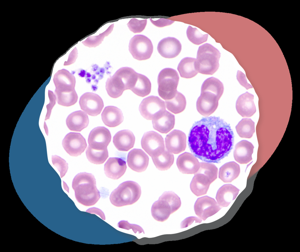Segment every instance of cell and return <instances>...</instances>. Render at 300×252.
I'll return each mask as SVG.
<instances>
[{
	"label": "cell",
	"mask_w": 300,
	"mask_h": 252,
	"mask_svg": "<svg viewBox=\"0 0 300 252\" xmlns=\"http://www.w3.org/2000/svg\"><path fill=\"white\" fill-rule=\"evenodd\" d=\"M118 227L128 230L132 229L135 234L137 232L139 234L142 232L145 233L143 229L140 226L136 224H130L127 221L122 220L120 221L118 223Z\"/></svg>",
	"instance_id": "43"
},
{
	"label": "cell",
	"mask_w": 300,
	"mask_h": 252,
	"mask_svg": "<svg viewBox=\"0 0 300 252\" xmlns=\"http://www.w3.org/2000/svg\"><path fill=\"white\" fill-rule=\"evenodd\" d=\"M89 120L87 114L81 110L74 112L69 114L66 119V124L71 131H81L88 126Z\"/></svg>",
	"instance_id": "25"
},
{
	"label": "cell",
	"mask_w": 300,
	"mask_h": 252,
	"mask_svg": "<svg viewBox=\"0 0 300 252\" xmlns=\"http://www.w3.org/2000/svg\"><path fill=\"white\" fill-rule=\"evenodd\" d=\"M181 205L180 198L174 192H164L153 204L151 209V215L156 220L163 222L171 214L177 210Z\"/></svg>",
	"instance_id": "5"
},
{
	"label": "cell",
	"mask_w": 300,
	"mask_h": 252,
	"mask_svg": "<svg viewBox=\"0 0 300 252\" xmlns=\"http://www.w3.org/2000/svg\"><path fill=\"white\" fill-rule=\"evenodd\" d=\"M187 36L188 40L193 43L199 45L205 42L208 39V34H202L196 28L189 25L186 31Z\"/></svg>",
	"instance_id": "38"
},
{
	"label": "cell",
	"mask_w": 300,
	"mask_h": 252,
	"mask_svg": "<svg viewBox=\"0 0 300 252\" xmlns=\"http://www.w3.org/2000/svg\"><path fill=\"white\" fill-rule=\"evenodd\" d=\"M254 98V95L248 92L241 95L238 97L236 107L238 113L242 117H250L256 112Z\"/></svg>",
	"instance_id": "21"
},
{
	"label": "cell",
	"mask_w": 300,
	"mask_h": 252,
	"mask_svg": "<svg viewBox=\"0 0 300 252\" xmlns=\"http://www.w3.org/2000/svg\"><path fill=\"white\" fill-rule=\"evenodd\" d=\"M221 209L214 198L207 196L197 198L194 206L195 214L204 221L217 213Z\"/></svg>",
	"instance_id": "13"
},
{
	"label": "cell",
	"mask_w": 300,
	"mask_h": 252,
	"mask_svg": "<svg viewBox=\"0 0 300 252\" xmlns=\"http://www.w3.org/2000/svg\"><path fill=\"white\" fill-rule=\"evenodd\" d=\"M166 147L168 151L174 154L184 151L186 147V136L183 132L175 129L167 134L165 138Z\"/></svg>",
	"instance_id": "17"
},
{
	"label": "cell",
	"mask_w": 300,
	"mask_h": 252,
	"mask_svg": "<svg viewBox=\"0 0 300 252\" xmlns=\"http://www.w3.org/2000/svg\"><path fill=\"white\" fill-rule=\"evenodd\" d=\"M240 171L239 164L233 161L229 162L220 167L219 177L224 182H231L238 177Z\"/></svg>",
	"instance_id": "30"
},
{
	"label": "cell",
	"mask_w": 300,
	"mask_h": 252,
	"mask_svg": "<svg viewBox=\"0 0 300 252\" xmlns=\"http://www.w3.org/2000/svg\"><path fill=\"white\" fill-rule=\"evenodd\" d=\"M223 84L219 79L213 77L206 79L202 83L201 92L208 91L215 94L219 100L224 91Z\"/></svg>",
	"instance_id": "34"
},
{
	"label": "cell",
	"mask_w": 300,
	"mask_h": 252,
	"mask_svg": "<svg viewBox=\"0 0 300 252\" xmlns=\"http://www.w3.org/2000/svg\"><path fill=\"white\" fill-rule=\"evenodd\" d=\"M151 87L149 79L145 76L138 73L135 83L131 90L137 95L143 97L150 93Z\"/></svg>",
	"instance_id": "32"
},
{
	"label": "cell",
	"mask_w": 300,
	"mask_h": 252,
	"mask_svg": "<svg viewBox=\"0 0 300 252\" xmlns=\"http://www.w3.org/2000/svg\"><path fill=\"white\" fill-rule=\"evenodd\" d=\"M236 78L240 85L247 90L253 88L251 84L248 83L245 75L241 71H238Z\"/></svg>",
	"instance_id": "44"
},
{
	"label": "cell",
	"mask_w": 300,
	"mask_h": 252,
	"mask_svg": "<svg viewBox=\"0 0 300 252\" xmlns=\"http://www.w3.org/2000/svg\"><path fill=\"white\" fill-rule=\"evenodd\" d=\"M52 161L53 165L59 172L60 177L62 178L67 171L68 164L64 160L57 155L52 156Z\"/></svg>",
	"instance_id": "41"
},
{
	"label": "cell",
	"mask_w": 300,
	"mask_h": 252,
	"mask_svg": "<svg viewBox=\"0 0 300 252\" xmlns=\"http://www.w3.org/2000/svg\"><path fill=\"white\" fill-rule=\"evenodd\" d=\"M79 104L82 110L92 116L100 114L104 107L101 97L91 92H86L83 94L80 98Z\"/></svg>",
	"instance_id": "12"
},
{
	"label": "cell",
	"mask_w": 300,
	"mask_h": 252,
	"mask_svg": "<svg viewBox=\"0 0 300 252\" xmlns=\"http://www.w3.org/2000/svg\"><path fill=\"white\" fill-rule=\"evenodd\" d=\"M114 24L110 25L104 32L96 36H89L85 41L82 42L85 46L89 47H96L99 45L105 37L107 36L112 31Z\"/></svg>",
	"instance_id": "39"
},
{
	"label": "cell",
	"mask_w": 300,
	"mask_h": 252,
	"mask_svg": "<svg viewBox=\"0 0 300 252\" xmlns=\"http://www.w3.org/2000/svg\"><path fill=\"white\" fill-rule=\"evenodd\" d=\"M141 145L151 157L158 155L165 149L163 138L158 133L153 131L144 133L141 139Z\"/></svg>",
	"instance_id": "10"
},
{
	"label": "cell",
	"mask_w": 300,
	"mask_h": 252,
	"mask_svg": "<svg viewBox=\"0 0 300 252\" xmlns=\"http://www.w3.org/2000/svg\"><path fill=\"white\" fill-rule=\"evenodd\" d=\"M62 144L67 153L75 157L80 155L87 146L85 138L80 133L72 132L65 136Z\"/></svg>",
	"instance_id": "11"
},
{
	"label": "cell",
	"mask_w": 300,
	"mask_h": 252,
	"mask_svg": "<svg viewBox=\"0 0 300 252\" xmlns=\"http://www.w3.org/2000/svg\"><path fill=\"white\" fill-rule=\"evenodd\" d=\"M141 194V188L137 182L131 181L124 182L111 193L110 201L114 206L120 207L136 202Z\"/></svg>",
	"instance_id": "6"
},
{
	"label": "cell",
	"mask_w": 300,
	"mask_h": 252,
	"mask_svg": "<svg viewBox=\"0 0 300 252\" xmlns=\"http://www.w3.org/2000/svg\"><path fill=\"white\" fill-rule=\"evenodd\" d=\"M221 53L211 44L205 43L198 49L195 62L198 72L205 75H212L219 67V61Z\"/></svg>",
	"instance_id": "4"
},
{
	"label": "cell",
	"mask_w": 300,
	"mask_h": 252,
	"mask_svg": "<svg viewBox=\"0 0 300 252\" xmlns=\"http://www.w3.org/2000/svg\"><path fill=\"white\" fill-rule=\"evenodd\" d=\"M138 74L129 67H122L118 69L106 81L105 88L108 95L116 98L121 96L125 90H131L135 83Z\"/></svg>",
	"instance_id": "3"
},
{
	"label": "cell",
	"mask_w": 300,
	"mask_h": 252,
	"mask_svg": "<svg viewBox=\"0 0 300 252\" xmlns=\"http://www.w3.org/2000/svg\"><path fill=\"white\" fill-rule=\"evenodd\" d=\"M154 129L162 133H167L174 128L175 116L165 110L152 120Z\"/></svg>",
	"instance_id": "26"
},
{
	"label": "cell",
	"mask_w": 300,
	"mask_h": 252,
	"mask_svg": "<svg viewBox=\"0 0 300 252\" xmlns=\"http://www.w3.org/2000/svg\"><path fill=\"white\" fill-rule=\"evenodd\" d=\"M151 158L156 168L161 171L169 169L174 161L173 154L165 149L158 155Z\"/></svg>",
	"instance_id": "35"
},
{
	"label": "cell",
	"mask_w": 300,
	"mask_h": 252,
	"mask_svg": "<svg viewBox=\"0 0 300 252\" xmlns=\"http://www.w3.org/2000/svg\"><path fill=\"white\" fill-rule=\"evenodd\" d=\"M254 147L250 142L242 140L236 145L233 152L235 160L241 164H247L252 160Z\"/></svg>",
	"instance_id": "24"
},
{
	"label": "cell",
	"mask_w": 300,
	"mask_h": 252,
	"mask_svg": "<svg viewBox=\"0 0 300 252\" xmlns=\"http://www.w3.org/2000/svg\"><path fill=\"white\" fill-rule=\"evenodd\" d=\"M147 24V19L139 20L133 18L127 24L129 30L134 33H140L144 29Z\"/></svg>",
	"instance_id": "42"
},
{
	"label": "cell",
	"mask_w": 300,
	"mask_h": 252,
	"mask_svg": "<svg viewBox=\"0 0 300 252\" xmlns=\"http://www.w3.org/2000/svg\"><path fill=\"white\" fill-rule=\"evenodd\" d=\"M127 167L125 161L122 158L110 157L105 164L104 171L108 177L117 179L125 173Z\"/></svg>",
	"instance_id": "20"
},
{
	"label": "cell",
	"mask_w": 300,
	"mask_h": 252,
	"mask_svg": "<svg viewBox=\"0 0 300 252\" xmlns=\"http://www.w3.org/2000/svg\"><path fill=\"white\" fill-rule=\"evenodd\" d=\"M212 183L204 174L196 172L191 182L190 187L192 192L197 196L207 193L209 185Z\"/></svg>",
	"instance_id": "29"
},
{
	"label": "cell",
	"mask_w": 300,
	"mask_h": 252,
	"mask_svg": "<svg viewBox=\"0 0 300 252\" xmlns=\"http://www.w3.org/2000/svg\"><path fill=\"white\" fill-rule=\"evenodd\" d=\"M176 164L179 171L183 174H195L200 166L197 159L192 154L185 152L178 157Z\"/></svg>",
	"instance_id": "22"
},
{
	"label": "cell",
	"mask_w": 300,
	"mask_h": 252,
	"mask_svg": "<svg viewBox=\"0 0 300 252\" xmlns=\"http://www.w3.org/2000/svg\"><path fill=\"white\" fill-rule=\"evenodd\" d=\"M151 22L155 26L161 27L170 25L174 21L171 20L165 19L160 18L156 20H154L151 18H150Z\"/></svg>",
	"instance_id": "46"
},
{
	"label": "cell",
	"mask_w": 300,
	"mask_h": 252,
	"mask_svg": "<svg viewBox=\"0 0 300 252\" xmlns=\"http://www.w3.org/2000/svg\"><path fill=\"white\" fill-rule=\"evenodd\" d=\"M53 81L55 87V95L75 90V78L66 69L58 71L54 76Z\"/></svg>",
	"instance_id": "14"
},
{
	"label": "cell",
	"mask_w": 300,
	"mask_h": 252,
	"mask_svg": "<svg viewBox=\"0 0 300 252\" xmlns=\"http://www.w3.org/2000/svg\"><path fill=\"white\" fill-rule=\"evenodd\" d=\"M86 155L88 161L95 164H101L104 162L108 157L107 148L102 150L93 149L89 145L86 150Z\"/></svg>",
	"instance_id": "37"
},
{
	"label": "cell",
	"mask_w": 300,
	"mask_h": 252,
	"mask_svg": "<svg viewBox=\"0 0 300 252\" xmlns=\"http://www.w3.org/2000/svg\"><path fill=\"white\" fill-rule=\"evenodd\" d=\"M239 190L230 184H225L218 190L216 197L218 204L221 207H226L236 198Z\"/></svg>",
	"instance_id": "28"
},
{
	"label": "cell",
	"mask_w": 300,
	"mask_h": 252,
	"mask_svg": "<svg viewBox=\"0 0 300 252\" xmlns=\"http://www.w3.org/2000/svg\"><path fill=\"white\" fill-rule=\"evenodd\" d=\"M127 162L132 170L141 172L146 169L149 164V157L142 149L134 148L128 153Z\"/></svg>",
	"instance_id": "19"
},
{
	"label": "cell",
	"mask_w": 300,
	"mask_h": 252,
	"mask_svg": "<svg viewBox=\"0 0 300 252\" xmlns=\"http://www.w3.org/2000/svg\"><path fill=\"white\" fill-rule=\"evenodd\" d=\"M111 139L109 130L103 126H98L90 132L88 138L89 145L92 148L102 150L107 148Z\"/></svg>",
	"instance_id": "15"
},
{
	"label": "cell",
	"mask_w": 300,
	"mask_h": 252,
	"mask_svg": "<svg viewBox=\"0 0 300 252\" xmlns=\"http://www.w3.org/2000/svg\"><path fill=\"white\" fill-rule=\"evenodd\" d=\"M129 50L134 59L139 61L144 60L151 57L153 47L151 40L148 37L143 35H137L130 40Z\"/></svg>",
	"instance_id": "8"
},
{
	"label": "cell",
	"mask_w": 300,
	"mask_h": 252,
	"mask_svg": "<svg viewBox=\"0 0 300 252\" xmlns=\"http://www.w3.org/2000/svg\"><path fill=\"white\" fill-rule=\"evenodd\" d=\"M72 185L76 200L84 205H93L100 198L96 179L91 173L83 172L78 174L74 178Z\"/></svg>",
	"instance_id": "2"
},
{
	"label": "cell",
	"mask_w": 300,
	"mask_h": 252,
	"mask_svg": "<svg viewBox=\"0 0 300 252\" xmlns=\"http://www.w3.org/2000/svg\"><path fill=\"white\" fill-rule=\"evenodd\" d=\"M165 102L167 109L175 114L183 111L186 105L185 96L178 91L174 97L171 99L165 100Z\"/></svg>",
	"instance_id": "33"
},
{
	"label": "cell",
	"mask_w": 300,
	"mask_h": 252,
	"mask_svg": "<svg viewBox=\"0 0 300 252\" xmlns=\"http://www.w3.org/2000/svg\"><path fill=\"white\" fill-rule=\"evenodd\" d=\"M135 142L134 136L129 130H123L117 132L113 138L115 146L120 151H128L134 147Z\"/></svg>",
	"instance_id": "23"
},
{
	"label": "cell",
	"mask_w": 300,
	"mask_h": 252,
	"mask_svg": "<svg viewBox=\"0 0 300 252\" xmlns=\"http://www.w3.org/2000/svg\"><path fill=\"white\" fill-rule=\"evenodd\" d=\"M236 129L240 137L250 138L255 132V123L250 119H243L236 126Z\"/></svg>",
	"instance_id": "36"
},
{
	"label": "cell",
	"mask_w": 300,
	"mask_h": 252,
	"mask_svg": "<svg viewBox=\"0 0 300 252\" xmlns=\"http://www.w3.org/2000/svg\"><path fill=\"white\" fill-rule=\"evenodd\" d=\"M219 100L215 94L211 92H201L196 102L197 111L203 116H209L217 109Z\"/></svg>",
	"instance_id": "16"
},
{
	"label": "cell",
	"mask_w": 300,
	"mask_h": 252,
	"mask_svg": "<svg viewBox=\"0 0 300 252\" xmlns=\"http://www.w3.org/2000/svg\"><path fill=\"white\" fill-rule=\"evenodd\" d=\"M139 110L144 118L152 120L166 109L163 100L158 96L151 95L143 100L139 105Z\"/></svg>",
	"instance_id": "9"
},
{
	"label": "cell",
	"mask_w": 300,
	"mask_h": 252,
	"mask_svg": "<svg viewBox=\"0 0 300 252\" xmlns=\"http://www.w3.org/2000/svg\"><path fill=\"white\" fill-rule=\"evenodd\" d=\"M179 77L177 71L171 68H165L159 73L157 78L159 95L167 100L173 98L176 94Z\"/></svg>",
	"instance_id": "7"
},
{
	"label": "cell",
	"mask_w": 300,
	"mask_h": 252,
	"mask_svg": "<svg viewBox=\"0 0 300 252\" xmlns=\"http://www.w3.org/2000/svg\"><path fill=\"white\" fill-rule=\"evenodd\" d=\"M101 116L102 120L104 124L110 127L118 126L124 120L122 111L117 107L112 106L106 107Z\"/></svg>",
	"instance_id": "27"
},
{
	"label": "cell",
	"mask_w": 300,
	"mask_h": 252,
	"mask_svg": "<svg viewBox=\"0 0 300 252\" xmlns=\"http://www.w3.org/2000/svg\"><path fill=\"white\" fill-rule=\"evenodd\" d=\"M182 49L181 44L177 39L171 37L164 38L158 44L157 49L162 57L166 58H173L177 56Z\"/></svg>",
	"instance_id": "18"
},
{
	"label": "cell",
	"mask_w": 300,
	"mask_h": 252,
	"mask_svg": "<svg viewBox=\"0 0 300 252\" xmlns=\"http://www.w3.org/2000/svg\"><path fill=\"white\" fill-rule=\"evenodd\" d=\"M197 172L203 174L207 176L212 183L217 179L218 169L214 164L208 163L201 162Z\"/></svg>",
	"instance_id": "40"
},
{
	"label": "cell",
	"mask_w": 300,
	"mask_h": 252,
	"mask_svg": "<svg viewBox=\"0 0 300 252\" xmlns=\"http://www.w3.org/2000/svg\"><path fill=\"white\" fill-rule=\"evenodd\" d=\"M196 59L185 57L180 61L177 67L180 77L185 78H190L196 76L198 72L196 66Z\"/></svg>",
	"instance_id": "31"
},
{
	"label": "cell",
	"mask_w": 300,
	"mask_h": 252,
	"mask_svg": "<svg viewBox=\"0 0 300 252\" xmlns=\"http://www.w3.org/2000/svg\"><path fill=\"white\" fill-rule=\"evenodd\" d=\"M194 221H195V223H200L201 222L202 220L195 216L188 217L182 222L181 223V228H183L188 227Z\"/></svg>",
	"instance_id": "45"
},
{
	"label": "cell",
	"mask_w": 300,
	"mask_h": 252,
	"mask_svg": "<svg viewBox=\"0 0 300 252\" xmlns=\"http://www.w3.org/2000/svg\"><path fill=\"white\" fill-rule=\"evenodd\" d=\"M234 141L230 124L214 116L203 117L193 124L188 143L196 157L204 162L219 163L230 153Z\"/></svg>",
	"instance_id": "1"
}]
</instances>
